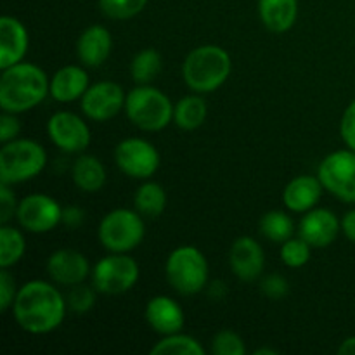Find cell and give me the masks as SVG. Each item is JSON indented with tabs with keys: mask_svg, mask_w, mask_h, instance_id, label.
Returning a JSON list of instances; mask_svg holds the SVG:
<instances>
[{
	"mask_svg": "<svg viewBox=\"0 0 355 355\" xmlns=\"http://www.w3.org/2000/svg\"><path fill=\"white\" fill-rule=\"evenodd\" d=\"M231 55L218 45H200L187 54L182 64L186 85L196 94H210L220 89L231 75Z\"/></svg>",
	"mask_w": 355,
	"mask_h": 355,
	"instance_id": "3",
	"label": "cell"
},
{
	"mask_svg": "<svg viewBox=\"0 0 355 355\" xmlns=\"http://www.w3.org/2000/svg\"><path fill=\"white\" fill-rule=\"evenodd\" d=\"M165 274L170 286L177 293L196 295L208 284V262L200 250L191 245H184L168 255Z\"/></svg>",
	"mask_w": 355,
	"mask_h": 355,
	"instance_id": "6",
	"label": "cell"
},
{
	"mask_svg": "<svg viewBox=\"0 0 355 355\" xmlns=\"http://www.w3.org/2000/svg\"><path fill=\"white\" fill-rule=\"evenodd\" d=\"M342 220L328 208H312L305 211L298 224V236L312 248H328L338 238Z\"/></svg>",
	"mask_w": 355,
	"mask_h": 355,
	"instance_id": "14",
	"label": "cell"
},
{
	"mask_svg": "<svg viewBox=\"0 0 355 355\" xmlns=\"http://www.w3.org/2000/svg\"><path fill=\"white\" fill-rule=\"evenodd\" d=\"M96 288L87 286L85 283L69 286L68 295H66L68 307L71 309L75 314H87V312L92 311L94 305H96Z\"/></svg>",
	"mask_w": 355,
	"mask_h": 355,
	"instance_id": "32",
	"label": "cell"
},
{
	"mask_svg": "<svg viewBox=\"0 0 355 355\" xmlns=\"http://www.w3.org/2000/svg\"><path fill=\"white\" fill-rule=\"evenodd\" d=\"M342 232L347 236L349 241L355 243V208L347 211L342 218Z\"/></svg>",
	"mask_w": 355,
	"mask_h": 355,
	"instance_id": "40",
	"label": "cell"
},
{
	"mask_svg": "<svg viewBox=\"0 0 355 355\" xmlns=\"http://www.w3.org/2000/svg\"><path fill=\"white\" fill-rule=\"evenodd\" d=\"M322 184L319 177L298 175L286 184L283 191V203L293 214H305L315 208L322 196Z\"/></svg>",
	"mask_w": 355,
	"mask_h": 355,
	"instance_id": "21",
	"label": "cell"
},
{
	"mask_svg": "<svg viewBox=\"0 0 355 355\" xmlns=\"http://www.w3.org/2000/svg\"><path fill=\"white\" fill-rule=\"evenodd\" d=\"M208 293H210V297L214 298V300H222V298L225 297V293H227V288H225V284L220 283V281H214V283L208 286Z\"/></svg>",
	"mask_w": 355,
	"mask_h": 355,
	"instance_id": "41",
	"label": "cell"
},
{
	"mask_svg": "<svg viewBox=\"0 0 355 355\" xmlns=\"http://www.w3.org/2000/svg\"><path fill=\"white\" fill-rule=\"evenodd\" d=\"M92 269L83 253L76 250L62 248L51 253L47 260V274L52 283L61 286H75L90 276Z\"/></svg>",
	"mask_w": 355,
	"mask_h": 355,
	"instance_id": "16",
	"label": "cell"
},
{
	"mask_svg": "<svg viewBox=\"0 0 355 355\" xmlns=\"http://www.w3.org/2000/svg\"><path fill=\"white\" fill-rule=\"evenodd\" d=\"M17 290L19 288H16V279L9 272V269L0 270V311L7 312L12 307Z\"/></svg>",
	"mask_w": 355,
	"mask_h": 355,
	"instance_id": "35",
	"label": "cell"
},
{
	"mask_svg": "<svg viewBox=\"0 0 355 355\" xmlns=\"http://www.w3.org/2000/svg\"><path fill=\"white\" fill-rule=\"evenodd\" d=\"M68 309L66 297L52 283L33 279L17 290L14 319L30 335H47L62 324Z\"/></svg>",
	"mask_w": 355,
	"mask_h": 355,
	"instance_id": "1",
	"label": "cell"
},
{
	"mask_svg": "<svg viewBox=\"0 0 355 355\" xmlns=\"http://www.w3.org/2000/svg\"><path fill=\"white\" fill-rule=\"evenodd\" d=\"M47 165V153L31 139H14L0 149V182L23 184L40 175Z\"/></svg>",
	"mask_w": 355,
	"mask_h": 355,
	"instance_id": "5",
	"label": "cell"
},
{
	"mask_svg": "<svg viewBox=\"0 0 355 355\" xmlns=\"http://www.w3.org/2000/svg\"><path fill=\"white\" fill-rule=\"evenodd\" d=\"M173 106L165 92L153 85H137L127 94L125 113L144 132H159L173 121Z\"/></svg>",
	"mask_w": 355,
	"mask_h": 355,
	"instance_id": "4",
	"label": "cell"
},
{
	"mask_svg": "<svg viewBox=\"0 0 355 355\" xmlns=\"http://www.w3.org/2000/svg\"><path fill=\"white\" fill-rule=\"evenodd\" d=\"M30 47V35L26 26L14 16L0 19V68L17 64L26 55Z\"/></svg>",
	"mask_w": 355,
	"mask_h": 355,
	"instance_id": "17",
	"label": "cell"
},
{
	"mask_svg": "<svg viewBox=\"0 0 355 355\" xmlns=\"http://www.w3.org/2000/svg\"><path fill=\"white\" fill-rule=\"evenodd\" d=\"M17 205L19 201L9 184L0 182V224H9L12 217H16Z\"/></svg>",
	"mask_w": 355,
	"mask_h": 355,
	"instance_id": "36",
	"label": "cell"
},
{
	"mask_svg": "<svg viewBox=\"0 0 355 355\" xmlns=\"http://www.w3.org/2000/svg\"><path fill=\"white\" fill-rule=\"evenodd\" d=\"M123 89L116 82H97L87 89L83 97L80 99V110L89 120L107 121L116 116L125 107Z\"/></svg>",
	"mask_w": 355,
	"mask_h": 355,
	"instance_id": "13",
	"label": "cell"
},
{
	"mask_svg": "<svg viewBox=\"0 0 355 355\" xmlns=\"http://www.w3.org/2000/svg\"><path fill=\"white\" fill-rule=\"evenodd\" d=\"M318 177L322 187L343 203H355V151H333L319 163Z\"/></svg>",
	"mask_w": 355,
	"mask_h": 355,
	"instance_id": "9",
	"label": "cell"
},
{
	"mask_svg": "<svg viewBox=\"0 0 355 355\" xmlns=\"http://www.w3.org/2000/svg\"><path fill=\"white\" fill-rule=\"evenodd\" d=\"M211 352L215 355H245L246 347L238 333L222 329L211 340Z\"/></svg>",
	"mask_w": 355,
	"mask_h": 355,
	"instance_id": "33",
	"label": "cell"
},
{
	"mask_svg": "<svg viewBox=\"0 0 355 355\" xmlns=\"http://www.w3.org/2000/svg\"><path fill=\"white\" fill-rule=\"evenodd\" d=\"M229 267L241 281H255L262 276L266 267V253L260 243L250 236H241L229 250Z\"/></svg>",
	"mask_w": 355,
	"mask_h": 355,
	"instance_id": "15",
	"label": "cell"
},
{
	"mask_svg": "<svg viewBox=\"0 0 355 355\" xmlns=\"http://www.w3.org/2000/svg\"><path fill=\"white\" fill-rule=\"evenodd\" d=\"M139 263L127 253H111L94 266L92 286L103 295H121L137 284Z\"/></svg>",
	"mask_w": 355,
	"mask_h": 355,
	"instance_id": "8",
	"label": "cell"
},
{
	"mask_svg": "<svg viewBox=\"0 0 355 355\" xmlns=\"http://www.w3.org/2000/svg\"><path fill=\"white\" fill-rule=\"evenodd\" d=\"M51 78L40 66L21 61L2 69L0 107L7 113H26L49 96Z\"/></svg>",
	"mask_w": 355,
	"mask_h": 355,
	"instance_id": "2",
	"label": "cell"
},
{
	"mask_svg": "<svg viewBox=\"0 0 355 355\" xmlns=\"http://www.w3.org/2000/svg\"><path fill=\"white\" fill-rule=\"evenodd\" d=\"M259 229L262 236H266L272 243H284L286 239L293 238L295 225L286 211L272 210L267 211L259 222Z\"/></svg>",
	"mask_w": 355,
	"mask_h": 355,
	"instance_id": "28",
	"label": "cell"
},
{
	"mask_svg": "<svg viewBox=\"0 0 355 355\" xmlns=\"http://www.w3.org/2000/svg\"><path fill=\"white\" fill-rule=\"evenodd\" d=\"M114 162L120 172L130 179L148 180L159 168V153L146 139L128 137L118 142Z\"/></svg>",
	"mask_w": 355,
	"mask_h": 355,
	"instance_id": "10",
	"label": "cell"
},
{
	"mask_svg": "<svg viewBox=\"0 0 355 355\" xmlns=\"http://www.w3.org/2000/svg\"><path fill=\"white\" fill-rule=\"evenodd\" d=\"M311 250L312 246L298 236V238H290L281 243L279 255L284 266L290 269H300L311 260Z\"/></svg>",
	"mask_w": 355,
	"mask_h": 355,
	"instance_id": "30",
	"label": "cell"
},
{
	"mask_svg": "<svg viewBox=\"0 0 355 355\" xmlns=\"http://www.w3.org/2000/svg\"><path fill=\"white\" fill-rule=\"evenodd\" d=\"M253 354L255 355H277V350L267 349V347H260V349H257Z\"/></svg>",
	"mask_w": 355,
	"mask_h": 355,
	"instance_id": "43",
	"label": "cell"
},
{
	"mask_svg": "<svg viewBox=\"0 0 355 355\" xmlns=\"http://www.w3.org/2000/svg\"><path fill=\"white\" fill-rule=\"evenodd\" d=\"M71 179L83 193H97L106 184V168L92 155H80L71 166Z\"/></svg>",
	"mask_w": 355,
	"mask_h": 355,
	"instance_id": "23",
	"label": "cell"
},
{
	"mask_svg": "<svg viewBox=\"0 0 355 355\" xmlns=\"http://www.w3.org/2000/svg\"><path fill=\"white\" fill-rule=\"evenodd\" d=\"M113 37L110 30L101 24H92L80 33L76 40V55L85 68H99L111 55Z\"/></svg>",
	"mask_w": 355,
	"mask_h": 355,
	"instance_id": "18",
	"label": "cell"
},
{
	"mask_svg": "<svg viewBox=\"0 0 355 355\" xmlns=\"http://www.w3.org/2000/svg\"><path fill=\"white\" fill-rule=\"evenodd\" d=\"M16 218L24 231L31 234H45L62 224V208L47 194H28L17 205Z\"/></svg>",
	"mask_w": 355,
	"mask_h": 355,
	"instance_id": "11",
	"label": "cell"
},
{
	"mask_svg": "<svg viewBox=\"0 0 355 355\" xmlns=\"http://www.w3.org/2000/svg\"><path fill=\"white\" fill-rule=\"evenodd\" d=\"M340 355H355V336H350V338L343 340L342 345L338 347Z\"/></svg>",
	"mask_w": 355,
	"mask_h": 355,
	"instance_id": "42",
	"label": "cell"
},
{
	"mask_svg": "<svg viewBox=\"0 0 355 355\" xmlns=\"http://www.w3.org/2000/svg\"><path fill=\"white\" fill-rule=\"evenodd\" d=\"M259 16L267 30L284 33L298 16V0H259Z\"/></svg>",
	"mask_w": 355,
	"mask_h": 355,
	"instance_id": "22",
	"label": "cell"
},
{
	"mask_svg": "<svg viewBox=\"0 0 355 355\" xmlns=\"http://www.w3.org/2000/svg\"><path fill=\"white\" fill-rule=\"evenodd\" d=\"M260 291L270 300H281L290 293V284H288L286 277L281 274H269L262 279Z\"/></svg>",
	"mask_w": 355,
	"mask_h": 355,
	"instance_id": "34",
	"label": "cell"
},
{
	"mask_svg": "<svg viewBox=\"0 0 355 355\" xmlns=\"http://www.w3.org/2000/svg\"><path fill=\"white\" fill-rule=\"evenodd\" d=\"M144 315L153 331L162 336L182 331L184 322H186L182 307L173 298L165 297V295L153 297L146 304Z\"/></svg>",
	"mask_w": 355,
	"mask_h": 355,
	"instance_id": "19",
	"label": "cell"
},
{
	"mask_svg": "<svg viewBox=\"0 0 355 355\" xmlns=\"http://www.w3.org/2000/svg\"><path fill=\"white\" fill-rule=\"evenodd\" d=\"M89 87V73L85 66L68 64L52 75L49 96L58 103H73L82 99Z\"/></svg>",
	"mask_w": 355,
	"mask_h": 355,
	"instance_id": "20",
	"label": "cell"
},
{
	"mask_svg": "<svg viewBox=\"0 0 355 355\" xmlns=\"http://www.w3.org/2000/svg\"><path fill=\"white\" fill-rule=\"evenodd\" d=\"M19 132H21V123L19 120H17L16 114L3 111V114L0 116V141H2V144L17 139Z\"/></svg>",
	"mask_w": 355,
	"mask_h": 355,
	"instance_id": "38",
	"label": "cell"
},
{
	"mask_svg": "<svg viewBox=\"0 0 355 355\" xmlns=\"http://www.w3.org/2000/svg\"><path fill=\"white\" fill-rule=\"evenodd\" d=\"M83 218H85V214H83L80 208L76 207L62 208V224L68 225L69 229H75L78 227V225H82Z\"/></svg>",
	"mask_w": 355,
	"mask_h": 355,
	"instance_id": "39",
	"label": "cell"
},
{
	"mask_svg": "<svg viewBox=\"0 0 355 355\" xmlns=\"http://www.w3.org/2000/svg\"><path fill=\"white\" fill-rule=\"evenodd\" d=\"M47 134L52 144L69 155L83 153L90 144L87 121L71 111H58L47 121Z\"/></svg>",
	"mask_w": 355,
	"mask_h": 355,
	"instance_id": "12",
	"label": "cell"
},
{
	"mask_svg": "<svg viewBox=\"0 0 355 355\" xmlns=\"http://www.w3.org/2000/svg\"><path fill=\"white\" fill-rule=\"evenodd\" d=\"M153 355H205V349L196 338L182 331L166 335L151 349Z\"/></svg>",
	"mask_w": 355,
	"mask_h": 355,
	"instance_id": "29",
	"label": "cell"
},
{
	"mask_svg": "<svg viewBox=\"0 0 355 355\" xmlns=\"http://www.w3.org/2000/svg\"><path fill=\"white\" fill-rule=\"evenodd\" d=\"M134 207L142 217L158 218L166 208V193L162 184L153 180L142 184L134 194Z\"/></svg>",
	"mask_w": 355,
	"mask_h": 355,
	"instance_id": "25",
	"label": "cell"
},
{
	"mask_svg": "<svg viewBox=\"0 0 355 355\" xmlns=\"http://www.w3.org/2000/svg\"><path fill=\"white\" fill-rule=\"evenodd\" d=\"M26 252V239L17 227L0 225V269H9L23 259Z\"/></svg>",
	"mask_w": 355,
	"mask_h": 355,
	"instance_id": "26",
	"label": "cell"
},
{
	"mask_svg": "<svg viewBox=\"0 0 355 355\" xmlns=\"http://www.w3.org/2000/svg\"><path fill=\"white\" fill-rule=\"evenodd\" d=\"M207 114V101L198 94H191L173 106V123L182 130H196L205 123Z\"/></svg>",
	"mask_w": 355,
	"mask_h": 355,
	"instance_id": "24",
	"label": "cell"
},
{
	"mask_svg": "<svg viewBox=\"0 0 355 355\" xmlns=\"http://www.w3.org/2000/svg\"><path fill=\"white\" fill-rule=\"evenodd\" d=\"M146 3L148 0H99V7L104 16L116 21L135 17L144 10Z\"/></svg>",
	"mask_w": 355,
	"mask_h": 355,
	"instance_id": "31",
	"label": "cell"
},
{
	"mask_svg": "<svg viewBox=\"0 0 355 355\" xmlns=\"http://www.w3.org/2000/svg\"><path fill=\"white\" fill-rule=\"evenodd\" d=\"M340 134H342L347 148L355 151V99L347 106L345 113H343L342 121H340Z\"/></svg>",
	"mask_w": 355,
	"mask_h": 355,
	"instance_id": "37",
	"label": "cell"
},
{
	"mask_svg": "<svg viewBox=\"0 0 355 355\" xmlns=\"http://www.w3.org/2000/svg\"><path fill=\"white\" fill-rule=\"evenodd\" d=\"M97 234L101 245L110 253H128L142 243L146 225L137 210L116 208L104 215Z\"/></svg>",
	"mask_w": 355,
	"mask_h": 355,
	"instance_id": "7",
	"label": "cell"
},
{
	"mask_svg": "<svg viewBox=\"0 0 355 355\" xmlns=\"http://www.w3.org/2000/svg\"><path fill=\"white\" fill-rule=\"evenodd\" d=\"M162 55L156 49H142L130 62V75L137 85H149L162 71Z\"/></svg>",
	"mask_w": 355,
	"mask_h": 355,
	"instance_id": "27",
	"label": "cell"
}]
</instances>
